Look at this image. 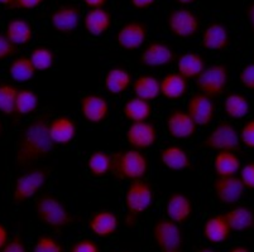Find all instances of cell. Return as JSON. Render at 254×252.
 <instances>
[{
  "instance_id": "obj_13",
  "label": "cell",
  "mask_w": 254,
  "mask_h": 252,
  "mask_svg": "<svg viewBox=\"0 0 254 252\" xmlns=\"http://www.w3.org/2000/svg\"><path fill=\"white\" fill-rule=\"evenodd\" d=\"M212 191L219 203L225 205H235L246 194V187L239 177H216L212 182Z\"/></svg>"
},
{
  "instance_id": "obj_29",
  "label": "cell",
  "mask_w": 254,
  "mask_h": 252,
  "mask_svg": "<svg viewBox=\"0 0 254 252\" xmlns=\"http://www.w3.org/2000/svg\"><path fill=\"white\" fill-rule=\"evenodd\" d=\"M224 114L233 121H239L248 116L251 103L248 97L242 92H229L224 99Z\"/></svg>"
},
{
  "instance_id": "obj_49",
  "label": "cell",
  "mask_w": 254,
  "mask_h": 252,
  "mask_svg": "<svg viewBox=\"0 0 254 252\" xmlns=\"http://www.w3.org/2000/svg\"><path fill=\"white\" fill-rule=\"evenodd\" d=\"M85 5L89 9H96V8H104L108 0H82Z\"/></svg>"
},
{
  "instance_id": "obj_7",
  "label": "cell",
  "mask_w": 254,
  "mask_h": 252,
  "mask_svg": "<svg viewBox=\"0 0 254 252\" xmlns=\"http://www.w3.org/2000/svg\"><path fill=\"white\" fill-rule=\"evenodd\" d=\"M202 147L214 151H237L240 147L239 131L229 121H221L206 134Z\"/></svg>"
},
{
  "instance_id": "obj_20",
  "label": "cell",
  "mask_w": 254,
  "mask_h": 252,
  "mask_svg": "<svg viewBox=\"0 0 254 252\" xmlns=\"http://www.w3.org/2000/svg\"><path fill=\"white\" fill-rule=\"evenodd\" d=\"M119 227V217L109 209L98 211L87 219V230L96 237L109 239L117 233Z\"/></svg>"
},
{
  "instance_id": "obj_21",
  "label": "cell",
  "mask_w": 254,
  "mask_h": 252,
  "mask_svg": "<svg viewBox=\"0 0 254 252\" xmlns=\"http://www.w3.org/2000/svg\"><path fill=\"white\" fill-rule=\"evenodd\" d=\"M230 45V34L228 28L220 22H212L205 28L201 37V46L209 52H221Z\"/></svg>"
},
{
  "instance_id": "obj_18",
  "label": "cell",
  "mask_w": 254,
  "mask_h": 252,
  "mask_svg": "<svg viewBox=\"0 0 254 252\" xmlns=\"http://www.w3.org/2000/svg\"><path fill=\"white\" fill-rule=\"evenodd\" d=\"M166 217L179 225H184L193 213V203L187 194L175 192L170 194L165 204Z\"/></svg>"
},
{
  "instance_id": "obj_22",
  "label": "cell",
  "mask_w": 254,
  "mask_h": 252,
  "mask_svg": "<svg viewBox=\"0 0 254 252\" xmlns=\"http://www.w3.org/2000/svg\"><path fill=\"white\" fill-rule=\"evenodd\" d=\"M159 161L166 166L167 169L173 172H182L189 170L192 166L190 154L185 148L177 144L166 145L159 151Z\"/></svg>"
},
{
  "instance_id": "obj_8",
  "label": "cell",
  "mask_w": 254,
  "mask_h": 252,
  "mask_svg": "<svg viewBox=\"0 0 254 252\" xmlns=\"http://www.w3.org/2000/svg\"><path fill=\"white\" fill-rule=\"evenodd\" d=\"M152 240L159 251L180 250L185 242L181 225L166 218H158L152 226Z\"/></svg>"
},
{
  "instance_id": "obj_4",
  "label": "cell",
  "mask_w": 254,
  "mask_h": 252,
  "mask_svg": "<svg viewBox=\"0 0 254 252\" xmlns=\"http://www.w3.org/2000/svg\"><path fill=\"white\" fill-rule=\"evenodd\" d=\"M149 170L148 158L143 151L135 149L122 150L113 154L112 174L127 182L143 180Z\"/></svg>"
},
{
  "instance_id": "obj_42",
  "label": "cell",
  "mask_w": 254,
  "mask_h": 252,
  "mask_svg": "<svg viewBox=\"0 0 254 252\" xmlns=\"http://www.w3.org/2000/svg\"><path fill=\"white\" fill-rule=\"evenodd\" d=\"M239 178L246 189L254 191V161H248L240 168Z\"/></svg>"
},
{
  "instance_id": "obj_14",
  "label": "cell",
  "mask_w": 254,
  "mask_h": 252,
  "mask_svg": "<svg viewBox=\"0 0 254 252\" xmlns=\"http://www.w3.org/2000/svg\"><path fill=\"white\" fill-rule=\"evenodd\" d=\"M176 59V53L165 42L154 41L144 46L139 55V62L147 68H163Z\"/></svg>"
},
{
  "instance_id": "obj_47",
  "label": "cell",
  "mask_w": 254,
  "mask_h": 252,
  "mask_svg": "<svg viewBox=\"0 0 254 252\" xmlns=\"http://www.w3.org/2000/svg\"><path fill=\"white\" fill-rule=\"evenodd\" d=\"M157 0H130L131 6L137 10H147L156 4Z\"/></svg>"
},
{
  "instance_id": "obj_55",
  "label": "cell",
  "mask_w": 254,
  "mask_h": 252,
  "mask_svg": "<svg viewBox=\"0 0 254 252\" xmlns=\"http://www.w3.org/2000/svg\"><path fill=\"white\" fill-rule=\"evenodd\" d=\"M161 252H184V251L180 249V250H166V251H161Z\"/></svg>"
},
{
  "instance_id": "obj_5",
  "label": "cell",
  "mask_w": 254,
  "mask_h": 252,
  "mask_svg": "<svg viewBox=\"0 0 254 252\" xmlns=\"http://www.w3.org/2000/svg\"><path fill=\"white\" fill-rule=\"evenodd\" d=\"M48 175V170L41 166L23 170L11 187V202L14 204H23L36 197L47 183Z\"/></svg>"
},
{
  "instance_id": "obj_26",
  "label": "cell",
  "mask_w": 254,
  "mask_h": 252,
  "mask_svg": "<svg viewBox=\"0 0 254 252\" xmlns=\"http://www.w3.org/2000/svg\"><path fill=\"white\" fill-rule=\"evenodd\" d=\"M232 232H247L254 230V211L244 204L233 205L224 213Z\"/></svg>"
},
{
  "instance_id": "obj_50",
  "label": "cell",
  "mask_w": 254,
  "mask_h": 252,
  "mask_svg": "<svg viewBox=\"0 0 254 252\" xmlns=\"http://www.w3.org/2000/svg\"><path fill=\"white\" fill-rule=\"evenodd\" d=\"M247 14V19H248L249 25H251V29L254 32V1L248 5L246 10Z\"/></svg>"
},
{
  "instance_id": "obj_34",
  "label": "cell",
  "mask_w": 254,
  "mask_h": 252,
  "mask_svg": "<svg viewBox=\"0 0 254 252\" xmlns=\"http://www.w3.org/2000/svg\"><path fill=\"white\" fill-rule=\"evenodd\" d=\"M86 169L94 178L106 177L113 169V154L103 150L92 151L86 160Z\"/></svg>"
},
{
  "instance_id": "obj_16",
  "label": "cell",
  "mask_w": 254,
  "mask_h": 252,
  "mask_svg": "<svg viewBox=\"0 0 254 252\" xmlns=\"http://www.w3.org/2000/svg\"><path fill=\"white\" fill-rule=\"evenodd\" d=\"M109 102L101 95L86 94L80 100V114L89 124H103L109 117Z\"/></svg>"
},
{
  "instance_id": "obj_23",
  "label": "cell",
  "mask_w": 254,
  "mask_h": 252,
  "mask_svg": "<svg viewBox=\"0 0 254 252\" xmlns=\"http://www.w3.org/2000/svg\"><path fill=\"white\" fill-rule=\"evenodd\" d=\"M82 24L90 36L101 37L112 28L113 15L104 8L89 9L82 18Z\"/></svg>"
},
{
  "instance_id": "obj_25",
  "label": "cell",
  "mask_w": 254,
  "mask_h": 252,
  "mask_svg": "<svg viewBox=\"0 0 254 252\" xmlns=\"http://www.w3.org/2000/svg\"><path fill=\"white\" fill-rule=\"evenodd\" d=\"M232 230L224 214L210 216L202 226V236L209 244L220 245L230 239Z\"/></svg>"
},
{
  "instance_id": "obj_46",
  "label": "cell",
  "mask_w": 254,
  "mask_h": 252,
  "mask_svg": "<svg viewBox=\"0 0 254 252\" xmlns=\"http://www.w3.org/2000/svg\"><path fill=\"white\" fill-rule=\"evenodd\" d=\"M45 3V0H14L11 9H20V10H33Z\"/></svg>"
},
{
  "instance_id": "obj_11",
  "label": "cell",
  "mask_w": 254,
  "mask_h": 252,
  "mask_svg": "<svg viewBox=\"0 0 254 252\" xmlns=\"http://www.w3.org/2000/svg\"><path fill=\"white\" fill-rule=\"evenodd\" d=\"M126 140L130 149L145 151L156 147L158 131L156 125L149 121L130 122L126 131Z\"/></svg>"
},
{
  "instance_id": "obj_56",
  "label": "cell",
  "mask_w": 254,
  "mask_h": 252,
  "mask_svg": "<svg viewBox=\"0 0 254 252\" xmlns=\"http://www.w3.org/2000/svg\"><path fill=\"white\" fill-rule=\"evenodd\" d=\"M3 135V122L0 121V136Z\"/></svg>"
},
{
  "instance_id": "obj_2",
  "label": "cell",
  "mask_w": 254,
  "mask_h": 252,
  "mask_svg": "<svg viewBox=\"0 0 254 252\" xmlns=\"http://www.w3.org/2000/svg\"><path fill=\"white\" fill-rule=\"evenodd\" d=\"M34 211L41 223L55 231L64 230L75 223L73 214L55 194H41L34 203Z\"/></svg>"
},
{
  "instance_id": "obj_57",
  "label": "cell",
  "mask_w": 254,
  "mask_h": 252,
  "mask_svg": "<svg viewBox=\"0 0 254 252\" xmlns=\"http://www.w3.org/2000/svg\"><path fill=\"white\" fill-rule=\"evenodd\" d=\"M119 252H131V251H119Z\"/></svg>"
},
{
  "instance_id": "obj_3",
  "label": "cell",
  "mask_w": 254,
  "mask_h": 252,
  "mask_svg": "<svg viewBox=\"0 0 254 252\" xmlns=\"http://www.w3.org/2000/svg\"><path fill=\"white\" fill-rule=\"evenodd\" d=\"M154 203V191L151 183L143 180L130 182L124 194L127 227H134L138 217L149 211Z\"/></svg>"
},
{
  "instance_id": "obj_32",
  "label": "cell",
  "mask_w": 254,
  "mask_h": 252,
  "mask_svg": "<svg viewBox=\"0 0 254 252\" xmlns=\"http://www.w3.org/2000/svg\"><path fill=\"white\" fill-rule=\"evenodd\" d=\"M153 114V106L139 97H129L123 105V115L129 122L148 121Z\"/></svg>"
},
{
  "instance_id": "obj_15",
  "label": "cell",
  "mask_w": 254,
  "mask_h": 252,
  "mask_svg": "<svg viewBox=\"0 0 254 252\" xmlns=\"http://www.w3.org/2000/svg\"><path fill=\"white\" fill-rule=\"evenodd\" d=\"M147 37H148V31L144 23L133 20L126 23L118 29L115 41L122 50L130 52V50H140L145 45Z\"/></svg>"
},
{
  "instance_id": "obj_41",
  "label": "cell",
  "mask_w": 254,
  "mask_h": 252,
  "mask_svg": "<svg viewBox=\"0 0 254 252\" xmlns=\"http://www.w3.org/2000/svg\"><path fill=\"white\" fill-rule=\"evenodd\" d=\"M238 78H239L240 85L244 87L246 90H249V91H254V63L246 64L243 68L239 71V75H238Z\"/></svg>"
},
{
  "instance_id": "obj_37",
  "label": "cell",
  "mask_w": 254,
  "mask_h": 252,
  "mask_svg": "<svg viewBox=\"0 0 254 252\" xmlns=\"http://www.w3.org/2000/svg\"><path fill=\"white\" fill-rule=\"evenodd\" d=\"M29 59H31L36 71L45 72V71L52 68L55 61H56V55H55V52L50 47L38 46V47L32 50L31 54H29Z\"/></svg>"
},
{
  "instance_id": "obj_33",
  "label": "cell",
  "mask_w": 254,
  "mask_h": 252,
  "mask_svg": "<svg viewBox=\"0 0 254 252\" xmlns=\"http://www.w3.org/2000/svg\"><path fill=\"white\" fill-rule=\"evenodd\" d=\"M212 168L216 177H232L239 173L242 161L235 151H218L212 159Z\"/></svg>"
},
{
  "instance_id": "obj_10",
  "label": "cell",
  "mask_w": 254,
  "mask_h": 252,
  "mask_svg": "<svg viewBox=\"0 0 254 252\" xmlns=\"http://www.w3.org/2000/svg\"><path fill=\"white\" fill-rule=\"evenodd\" d=\"M168 31L176 38H192L200 31V19L190 9H176L172 10L167 17Z\"/></svg>"
},
{
  "instance_id": "obj_27",
  "label": "cell",
  "mask_w": 254,
  "mask_h": 252,
  "mask_svg": "<svg viewBox=\"0 0 254 252\" xmlns=\"http://www.w3.org/2000/svg\"><path fill=\"white\" fill-rule=\"evenodd\" d=\"M133 76L124 67H113L108 69L104 77V89L110 95L126 94L131 87Z\"/></svg>"
},
{
  "instance_id": "obj_30",
  "label": "cell",
  "mask_w": 254,
  "mask_h": 252,
  "mask_svg": "<svg viewBox=\"0 0 254 252\" xmlns=\"http://www.w3.org/2000/svg\"><path fill=\"white\" fill-rule=\"evenodd\" d=\"M131 90H133L135 97H139L148 102L156 101L158 97H161L159 80L151 73H143V75L138 76L135 80H133Z\"/></svg>"
},
{
  "instance_id": "obj_51",
  "label": "cell",
  "mask_w": 254,
  "mask_h": 252,
  "mask_svg": "<svg viewBox=\"0 0 254 252\" xmlns=\"http://www.w3.org/2000/svg\"><path fill=\"white\" fill-rule=\"evenodd\" d=\"M228 252H251L246 246H234L229 250Z\"/></svg>"
},
{
  "instance_id": "obj_6",
  "label": "cell",
  "mask_w": 254,
  "mask_h": 252,
  "mask_svg": "<svg viewBox=\"0 0 254 252\" xmlns=\"http://www.w3.org/2000/svg\"><path fill=\"white\" fill-rule=\"evenodd\" d=\"M229 83V69L224 63L206 66L195 80L197 92L211 99H218L226 91Z\"/></svg>"
},
{
  "instance_id": "obj_36",
  "label": "cell",
  "mask_w": 254,
  "mask_h": 252,
  "mask_svg": "<svg viewBox=\"0 0 254 252\" xmlns=\"http://www.w3.org/2000/svg\"><path fill=\"white\" fill-rule=\"evenodd\" d=\"M36 68L32 64L29 55H18L11 59L8 67V73L11 80L18 83H27L33 80L36 75Z\"/></svg>"
},
{
  "instance_id": "obj_9",
  "label": "cell",
  "mask_w": 254,
  "mask_h": 252,
  "mask_svg": "<svg viewBox=\"0 0 254 252\" xmlns=\"http://www.w3.org/2000/svg\"><path fill=\"white\" fill-rule=\"evenodd\" d=\"M185 111L197 125V128H207L215 119L216 103L211 97L201 92H195L187 99Z\"/></svg>"
},
{
  "instance_id": "obj_19",
  "label": "cell",
  "mask_w": 254,
  "mask_h": 252,
  "mask_svg": "<svg viewBox=\"0 0 254 252\" xmlns=\"http://www.w3.org/2000/svg\"><path fill=\"white\" fill-rule=\"evenodd\" d=\"M48 134L55 145H67L77 135V125L67 115H59L50 119Z\"/></svg>"
},
{
  "instance_id": "obj_12",
  "label": "cell",
  "mask_w": 254,
  "mask_h": 252,
  "mask_svg": "<svg viewBox=\"0 0 254 252\" xmlns=\"http://www.w3.org/2000/svg\"><path fill=\"white\" fill-rule=\"evenodd\" d=\"M165 128L168 136L175 140H190L197 133V125L182 108L168 111L165 119Z\"/></svg>"
},
{
  "instance_id": "obj_31",
  "label": "cell",
  "mask_w": 254,
  "mask_h": 252,
  "mask_svg": "<svg viewBox=\"0 0 254 252\" xmlns=\"http://www.w3.org/2000/svg\"><path fill=\"white\" fill-rule=\"evenodd\" d=\"M4 36L15 47L25 46L28 45L32 38H33V28H32L31 23L28 20L22 19V18H15V19H11L6 24Z\"/></svg>"
},
{
  "instance_id": "obj_43",
  "label": "cell",
  "mask_w": 254,
  "mask_h": 252,
  "mask_svg": "<svg viewBox=\"0 0 254 252\" xmlns=\"http://www.w3.org/2000/svg\"><path fill=\"white\" fill-rule=\"evenodd\" d=\"M70 252H101V251L98 242L85 237V239L77 240V241L71 246Z\"/></svg>"
},
{
  "instance_id": "obj_52",
  "label": "cell",
  "mask_w": 254,
  "mask_h": 252,
  "mask_svg": "<svg viewBox=\"0 0 254 252\" xmlns=\"http://www.w3.org/2000/svg\"><path fill=\"white\" fill-rule=\"evenodd\" d=\"M13 4H14V0H0V5L5 6V8L11 9Z\"/></svg>"
},
{
  "instance_id": "obj_45",
  "label": "cell",
  "mask_w": 254,
  "mask_h": 252,
  "mask_svg": "<svg viewBox=\"0 0 254 252\" xmlns=\"http://www.w3.org/2000/svg\"><path fill=\"white\" fill-rule=\"evenodd\" d=\"M0 252H28V247L25 245L22 236L15 235L8 241V244L0 250Z\"/></svg>"
},
{
  "instance_id": "obj_40",
  "label": "cell",
  "mask_w": 254,
  "mask_h": 252,
  "mask_svg": "<svg viewBox=\"0 0 254 252\" xmlns=\"http://www.w3.org/2000/svg\"><path fill=\"white\" fill-rule=\"evenodd\" d=\"M239 138L240 144H243L248 149L254 150V117L244 122L243 126L240 128Z\"/></svg>"
},
{
  "instance_id": "obj_48",
  "label": "cell",
  "mask_w": 254,
  "mask_h": 252,
  "mask_svg": "<svg viewBox=\"0 0 254 252\" xmlns=\"http://www.w3.org/2000/svg\"><path fill=\"white\" fill-rule=\"evenodd\" d=\"M9 241V231L5 226L0 222V250L3 249Z\"/></svg>"
},
{
  "instance_id": "obj_1",
  "label": "cell",
  "mask_w": 254,
  "mask_h": 252,
  "mask_svg": "<svg viewBox=\"0 0 254 252\" xmlns=\"http://www.w3.org/2000/svg\"><path fill=\"white\" fill-rule=\"evenodd\" d=\"M50 116L42 115L32 120L19 133L15 143V166L20 170L33 168L45 160L55 148L48 134Z\"/></svg>"
},
{
  "instance_id": "obj_28",
  "label": "cell",
  "mask_w": 254,
  "mask_h": 252,
  "mask_svg": "<svg viewBox=\"0 0 254 252\" xmlns=\"http://www.w3.org/2000/svg\"><path fill=\"white\" fill-rule=\"evenodd\" d=\"M205 67H206V62L200 53L186 52L177 57V73L186 78L187 81L196 80L198 75L204 71Z\"/></svg>"
},
{
  "instance_id": "obj_35",
  "label": "cell",
  "mask_w": 254,
  "mask_h": 252,
  "mask_svg": "<svg viewBox=\"0 0 254 252\" xmlns=\"http://www.w3.org/2000/svg\"><path fill=\"white\" fill-rule=\"evenodd\" d=\"M39 106L38 95L31 89H22L18 91L17 100H15L14 112L13 117L20 119V117L33 115Z\"/></svg>"
},
{
  "instance_id": "obj_54",
  "label": "cell",
  "mask_w": 254,
  "mask_h": 252,
  "mask_svg": "<svg viewBox=\"0 0 254 252\" xmlns=\"http://www.w3.org/2000/svg\"><path fill=\"white\" fill-rule=\"evenodd\" d=\"M176 1L179 4H181V5H189V4L195 3L196 0H176Z\"/></svg>"
},
{
  "instance_id": "obj_17",
  "label": "cell",
  "mask_w": 254,
  "mask_h": 252,
  "mask_svg": "<svg viewBox=\"0 0 254 252\" xmlns=\"http://www.w3.org/2000/svg\"><path fill=\"white\" fill-rule=\"evenodd\" d=\"M81 20L80 8L73 4H64L51 13L50 22L57 33L70 34L77 29Z\"/></svg>"
},
{
  "instance_id": "obj_39",
  "label": "cell",
  "mask_w": 254,
  "mask_h": 252,
  "mask_svg": "<svg viewBox=\"0 0 254 252\" xmlns=\"http://www.w3.org/2000/svg\"><path fill=\"white\" fill-rule=\"evenodd\" d=\"M33 252H64V246L56 237L43 233L37 237L33 245Z\"/></svg>"
},
{
  "instance_id": "obj_44",
  "label": "cell",
  "mask_w": 254,
  "mask_h": 252,
  "mask_svg": "<svg viewBox=\"0 0 254 252\" xmlns=\"http://www.w3.org/2000/svg\"><path fill=\"white\" fill-rule=\"evenodd\" d=\"M17 53V47L11 45L3 33H0V62L10 59Z\"/></svg>"
},
{
  "instance_id": "obj_53",
  "label": "cell",
  "mask_w": 254,
  "mask_h": 252,
  "mask_svg": "<svg viewBox=\"0 0 254 252\" xmlns=\"http://www.w3.org/2000/svg\"><path fill=\"white\" fill-rule=\"evenodd\" d=\"M196 252H218L215 249H212V247H201V249H198Z\"/></svg>"
},
{
  "instance_id": "obj_24",
  "label": "cell",
  "mask_w": 254,
  "mask_h": 252,
  "mask_svg": "<svg viewBox=\"0 0 254 252\" xmlns=\"http://www.w3.org/2000/svg\"><path fill=\"white\" fill-rule=\"evenodd\" d=\"M161 96L167 101L182 100L189 92V81L177 72H168L159 80Z\"/></svg>"
},
{
  "instance_id": "obj_38",
  "label": "cell",
  "mask_w": 254,
  "mask_h": 252,
  "mask_svg": "<svg viewBox=\"0 0 254 252\" xmlns=\"http://www.w3.org/2000/svg\"><path fill=\"white\" fill-rule=\"evenodd\" d=\"M19 90L9 82L0 83V112L6 116H13L15 100Z\"/></svg>"
}]
</instances>
